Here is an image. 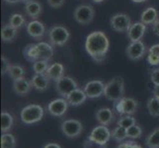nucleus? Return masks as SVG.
<instances>
[{
	"mask_svg": "<svg viewBox=\"0 0 159 148\" xmlns=\"http://www.w3.org/2000/svg\"><path fill=\"white\" fill-rule=\"evenodd\" d=\"M33 87L38 91H46L50 85V78L46 74H35L31 79Z\"/></svg>",
	"mask_w": 159,
	"mask_h": 148,
	"instance_id": "obj_19",
	"label": "nucleus"
},
{
	"mask_svg": "<svg viewBox=\"0 0 159 148\" xmlns=\"http://www.w3.org/2000/svg\"><path fill=\"white\" fill-rule=\"evenodd\" d=\"M48 66H50V65H48V60L39 59L34 62L33 70H34V72L36 74H46Z\"/></svg>",
	"mask_w": 159,
	"mask_h": 148,
	"instance_id": "obj_31",
	"label": "nucleus"
},
{
	"mask_svg": "<svg viewBox=\"0 0 159 148\" xmlns=\"http://www.w3.org/2000/svg\"><path fill=\"white\" fill-rule=\"evenodd\" d=\"M133 148H142L140 145H139V144H136L135 142H134V146H133Z\"/></svg>",
	"mask_w": 159,
	"mask_h": 148,
	"instance_id": "obj_49",
	"label": "nucleus"
},
{
	"mask_svg": "<svg viewBox=\"0 0 159 148\" xmlns=\"http://www.w3.org/2000/svg\"><path fill=\"white\" fill-rule=\"evenodd\" d=\"M150 80L154 85H159V68L152 70L150 74Z\"/></svg>",
	"mask_w": 159,
	"mask_h": 148,
	"instance_id": "obj_39",
	"label": "nucleus"
},
{
	"mask_svg": "<svg viewBox=\"0 0 159 148\" xmlns=\"http://www.w3.org/2000/svg\"><path fill=\"white\" fill-rule=\"evenodd\" d=\"M4 1L6 3H8V4H15L17 2H20L19 0H4Z\"/></svg>",
	"mask_w": 159,
	"mask_h": 148,
	"instance_id": "obj_46",
	"label": "nucleus"
},
{
	"mask_svg": "<svg viewBox=\"0 0 159 148\" xmlns=\"http://www.w3.org/2000/svg\"><path fill=\"white\" fill-rule=\"evenodd\" d=\"M95 10L92 5L82 4L75 8L73 12L74 20L80 25H88L94 19Z\"/></svg>",
	"mask_w": 159,
	"mask_h": 148,
	"instance_id": "obj_5",
	"label": "nucleus"
},
{
	"mask_svg": "<svg viewBox=\"0 0 159 148\" xmlns=\"http://www.w3.org/2000/svg\"><path fill=\"white\" fill-rule=\"evenodd\" d=\"M110 42L103 32H92L86 38L85 49L87 53L97 62H102L109 51Z\"/></svg>",
	"mask_w": 159,
	"mask_h": 148,
	"instance_id": "obj_1",
	"label": "nucleus"
},
{
	"mask_svg": "<svg viewBox=\"0 0 159 148\" xmlns=\"http://www.w3.org/2000/svg\"><path fill=\"white\" fill-rule=\"evenodd\" d=\"M25 12L33 20H37L43 12V6L37 0H30L25 4Z\"/></svg>",
	"mask_w": 159,
	"mask_h": 148,
	"instance_id": "obj_17",
	"label": "nucleus"
},
{
	"mask_svg": "<svg viewBox=\"0 0 159 148\" xmlns=\"http://www.w3.org/2000/svg\"><path fill=\"white\" fill-rule=\"evenodd\" d=\"M68 105L65 99H56L48 105V111L53 117H62L66 113Z\"/></svg>",
	"mask_w": 159,
	"mask_h": 148,
	"instance_id": "obj_13",
	"label": "nucleus"
},
{
	"mask_svg": "<svg viewBox=\"0 0 159 148\" xmlns=\"http://www.w3.org/2000/svg\"><path fill=\"white\" fill-rule=\"evenodd\" d=\"M96 119L100 124L109 125L114 119L113 111L110 108H101L96 113Z\"/></svg>",
	"mask_w": 159,
	"mask_h": 148,
	"instance_id": "obj_20",
	"label": "nucleus"
},
{
	"mask_svg": "<svg viewBox=\"0 0 159 148\" xmlns=\"http://www.w3.org/2000/svg\"><path fill=\"white\" fill-rule=\"evenodd\" d=\"M43 148H61V147H60L59 144H57V143H53V142H52V143H48V144H46L45 146H43Z\"/></svg>",
	"mask_w": 159,
	"mask_h": 148,
	"instance_id": "obj_43",
	"label": "nucleus"
},
{
	"mask_svg": "<svg viewBox=\"0 0 159 148\" xmlns=\"http://www.w3.org/2000/svg\"><path fill=\"white\" fill-rule=\"evenodd\" d=\"M1 62H2L1 73H2V74H6V73L8 72V71H9L10 67L12 66V65L10 64V61L8 60V58H7L6 56H2V57H1Z\"/></svg>",
	"mask_w": 159,
	"mask_h": 148,
	"instance_id": "obj_36",
	"label": "nucleus"
},
{
	"mask_svg": "<svg viewBox=\"0 0 159 148\" xmlns=\"http://www.w3.org/2000/svg\"><path fill=\"white\" fill-rule=\"evenodd\" d=\"M64 74V66L59 62H54L52 65H50L46 72V75L48 78L57 81L58 79H60Z\"/></svg>",
	"mask_w": 159,
	"mask_h": 148,
	"instance_id": "obj_21",
	"label": "nucleus"
},
{
	"mask_svg": "<svg viewBox=\"0 0 159 148\" xmlns=\"http://www.w3.org/2000/svg\"><path fill=\"white\" fill-rule=\"evenodd\" d=\"M158 20V11L154 7H147L140 16V22L145 25H153Z\"/></svg>",
	"mask_w": 159,
	"mask_h": 148,
	"instance_id": "obj_22",
	"label": "nucleus"
},
{
	"mask_svg": "<svg viewBox=\"0 0 159 148\" xmlns=\"http://www.w3.org/2000/svg\"><path fill=\"white\" fill-rule=\"evenodd\" d=\"M17 29H15L10 24L4 25L1 30V39L4 43H12L17 38Z\"/></svg>",
	"mask_w": 159,
	"mask_h": 148,
	"instance_id": "obj_24",
	"label": "nucleus"
},
{
	"mask_svg": "<svg viewBox=\"0 0 159 148\" xmlns=\"http://www.w3.org/2000/svg\"><path fill=\"white\" fill-rule=\"evenodd\" d=\"M77 88V82L69 76H62L60 79L56 81V91L57 92V94L64 98H66L71 92Z\"/></svg>",
	"mask_w": 159,
	"mask_h": 148,
	"instance_id": "obj_6",
	"label": "nucleus"
},
{
	"mask_svg": "<svg viewBox=\"0 0 159 148\" xmlns=\"http://www.w3.org/2000/svg\"><path fill=\"white\" fill-rule=\"evenodd\" d=\"M8 74L11 77V79H13V80L20 79L22 77H24L25 69L23 68V66H21V65H12L8 71Z\"/></svg>",
	"mask_w": 159,
	"mask_h": 148,
	"instance_id": "obj_33",
	"label": "nucleus"
},
{
	"mask_svg": "<svg viewBox=\"0 0 159 148\" xmlns=\"http://www.w3.org/2000/svg\"><path fill=\"white\" fill-rule=\"evenodd\" d=\"M37 45H38V48H39V59L48 60L50 61L53 56L52 46L45 42L38 43Z\"/></svg>",
	"mask_w": 159,
	"mask_h": 148,
	"instance_id": "obj_23",
	"label": "nucleus"
},
{
	"mask_svg": "<svg viewBox=\"0 0 159 148\" xmlns=\"http://www.w3.org/2000/svg\"><path fill=\"white\" fill-rule=\"evenodd\" d=\"M111 136H112V138L115 139L116 141L122 142L128 137L127 136V128L119 127L118 125V127H116L113 129V131H111Z\"/></svg>",
	"mask_w": 159,
	"mask_h": 148,
	"instance_id": "obj_30",
	"label": "nucleus"
},
{
	"mask_svg": "<svg viewBox=\"0 0 159 148\" xmlns=\"http://www.w3.org/2000/svg\"><path fill=\"white\" fill-rule=\"evenodd\" d=\"M32 82L26 79L25 77H22L20 79L13 80V90L17 95L24 96L31 91L32 89Z\"/></svg>",
	"mask_w": 159,
	"mask_h": 148,
	"instance_id": "obj_16",
	"label": "nucleus"
},
{
	"mask_svg": "<svg viewBox=\"0 0 159 148\" xmlns=\"http://www.w3.org/2000/svg\"><path fill=\"white\" fill-rule=\"evenodd\" d=\"M145 144L148 148H159V128H156L148 134L145 138Z\"/></svg>",
	"mask_w": 159,
	"mask_h": 148,
	"instance_id": "obj_27",
	"label": "nucleus"
},
{
	"mask_svg": "<svg viewBox=\"0 0 159 148\" xmlns=\"http://www.w3.org/2000/svg\"><path fill=\"white\" fill-rule=\"evenodd\" d=\"M16 139L13 134L4 132L1 136V148H15Z\"/></svg>",
	"mask_w": 159,
	"mask_h": 148,
	"instance_id": "obj_32",
	"label": "nucleus"
},
{
	"mask_svg": "<svg viewBox=\"0 0 159 148\" xmlns=\"http://www.w3.org/2000/svg\"><path fill=\"white\" fill-rule=\"evenodd\" d=\"M70 38L69 31L63 26H53L48 31V40L52 46L62 47Z\"/></svg>",
	"mask_w": 159,
	"mask_h": 148,
	"instance_id": "obj_4",
	"label": "nucleus"
},
{
	"mask_svg": "<svg viewBox=\"0 0 159 148\" xmlns=\"http://www.w3.org/2000/svg\"><path fill=\"white\" fill-rule=\"evenodd\" d=\"M146 32V25L141 22H135L131 24L130 28L128 31V38L130 42L141 41Z\"/></svg>",
	"mask_w": 159,
	"mask_h": 148,
	"instance_id": "obj_14",
	"label": "nucleus"
},
{
	"mask_svg": "<svg viewBox=\"0 0 159 148\" xmlns=\"http://www.w3.org/2000/svg\"><path fill=\"white\" fill-rule=\"evenodd\" d=\"M92 1L95 3H102L103 1H105V0H92Z\"/></svg>",
	"mask_w": 159,
	"mask_h": 148,
	"instance_id": "obj_48",
	"label": "nucleus"
},
{
	"mask_svg": "<svg viewBox=\"0 0 159 148\" xmlns=\"http://www.w3.org/2000/svg\"><path fill=\"white\" fill-rule=\"evenodd\" d=\"M111 28L119 33L128 32L131 26V20L127 14L125 13H117L113 15L110 19Z\"/></svg>",
	"mask_w": 159,
	"mask_h": 148,
	"instance_id": "obj_7",
	"label": "nucleus"
},
{
	"mask_svg": "<svg viewBox=\"0 0 159 148\" xmlns=\"http://www.w3.org/2000/svg\"><path fill=\"white\" fill-rule=\"evenodd\" d=\"M62 133L68 138H75L82 132V123L77 119H66L60 125Z\"/></svg>",
	"mask_w": 159,
	"mask_h": 148,
	"instance_id": "obj_8",
	"label": "nucleus"
},
{
	"mask_svg": "<svg viewBox=\"0 0 159 148\" xmlns=\"http://www.w3.org/2000/svg\"><path fill=\"white\" fill-rule=\"evenodd\" d=\"M24 57L29 61L35 62L39 60V48L37 43H30L23 49Z\"/></svg>",
	"mask_w": 159,
	"mask_h": 148,
	"instance_id": "obj_25",
	"label": "nucleus"
},
{
	"mask_svg": "<svg viewBox=\"0 0 159 148\" xmlns=\"http://www.w3.org/2000/svg\"><path fill=\"white\" fill-rule=\"evenodd\" d=\"M153 95H154V97L159 99V85L154 86V88H153Z\"/></svg>",
	"mask_w": 159,
	"mask_h": 148,
	"instance_id": "obj_44",
	"label": "nucleus"
},
{
	"mask_svg": "<svg viewBox=\"0 0 159 148\" xmlns=\"http://www.w3.org/2000/svg\"><path fill=\"white\" fill-rule=\"evenodd\" d=\"M43 117V109L42 106L37 104L28 105L22 109L20 113L21 120L26 124H32L39 123Z\"/></svg>",
	"mask_w": 159,
	"mask_h": 148,
	"instance_id": "obj_3",
	"label": "nucleus"
},
{
	"mask_svg": "<svg viewBox=\"0 0 159 148\" xmlns=\"http://www.w3.org/2000/svg\"><path fill=\"white\" fill-rule=\"evenodd\" d=\"M26 23V19L24 18V16L19 13H14L10 16L9 19V24L14 27L15 29H21Z\"/></svg>",
	"mask_w": 159,
	"mask_h": 148,
	"instance_id": "obj_29",
	"label": "nucleus"
},
{
	"mask_svg": "<svg viewBox=\"0 0 159 148\" xmlns=\"http://www.w3.org/2000/svg\"><path fill=\"white\" fill-rule=\"evenodd\" d=\"M147 61L150 65H158L159 64V58L157 56H155L154 54L152 53H148L147 56Z\"/></svg>",
	"mask_w": 159,
	"mask_h": 148,
	"instance_id": "obj_40",
	"label": "nucleus"
},
{
	"mask_svg": "<svg viewBox=\"0 0 159 148\" xmlns=\"http://www.w3.org/2000/svg\"><path fill=\"white\" fill-rule=\"evenodd\" d=\"M136 124V119L131 114H125L118 120V125L125 128H129L133 125Z\"/></svg>",
	"mask_w": 159,
	"mask_h": 148,
	"instance_id": "obj_34",
	"label": "nucleus"
},
{
	"mask_svg": "<svg viewBox=\"0 0 159 148\" xmlns=\"http://www.w3.org/2000/svg\"><path fill=\"white\" fill-rule=\"evenodd\" d=\"M152 31H153V33H154L156 36L159 37V19L155 22L154 24L152 25Z\"/></svg>",
	"mask_w": 159,
	"mask_h": 148,
	"instance_id": "obj_42",
	"label": "nucleus"
},
{
	"mask_svg": "<svg viewBox=\"0 0 159 148\" xmlns=\"http://www.w3.org/2000/svg\"><path fill=\"white\" fill-rule=\"evenodd\" d=\"M88 98L87 95L85 94L84 90H81L79 88L75 89L74 91H72L70 94L66 97V100L68 102V104L70 106H73V107H77L82 105L85 101L86 99Z\"/></svg>",
	"mask_w": 159,
	"mask_h": 148,
	"instance_id": "obj_18",
	"label": "nucleus"
},
{
	"mask_svg": "<svg viewBox=\"0 0 159 148\" xmlns=\"http://www.w3.org/2000/svg\"><path fill=\"white\" fill-rule=\"evenodd\" d=\"M83 148H106V144H99L97 142H94L90 139L87 138V140L84 142V145Z\"/></svg>",
	"mask_w": 159,
	"mask_h": 148,
	"instance_id": "obj_37",
	"label": "nucleus"
},
{
	"mask_svg": "<svg viewBox=\"0 0 159 148\" xmlns=\"http://www.w3.org/2000/svg\"><path fill=\"white\" fill-rule=\"evenodd\" d=\"M138 101L134 98L124 97L118 101L116 105V110L120 114H134L138 111Z\"/></svg>",
	"mask_w": 159,
	"mask_h": 148,
	"instance_id": "obj_10",
	"label": "nucleus"
},
{
	"mask_svg": "<svg viewBox=\"0 0 159 148\" xmlns=\"http://www.w3.org/2000/svg\"><path fill=\"white\" fill-rule=\"evenodd\" d=\"M13 125V117L7 112L1 113V130L2 132H7Z\"/></svg>",
	"mask_w": 159,
	"mask_h": 148,
	"instance_id": "obj_28",
	"label": "nucleus"
},
{
	"mask_svg": "<svg viewBox=\"0 0 159 148\" xmlns=\"http://www.w3.org/2000/svg\"><path fill=\"white\" fill-rule=\"evenodd\" d=\"M111 138H112L111 131L109 130V128L106 125H102V124L93 128L90 135L88 136V139L104 145L107 144V142Z\"/></svg>",
	"mask_w": 159,
	"mask_h": 148,
	"instance_id": "obj_9",
	"label": "nucleus"
},
{
	"mask_svg": "<svg viewBox=\"0 0 159 148\" xmlns=\"http://www.w3.org/2000/svg\"><path fill=\"white\" fill-rule=\"evenodd\" d=\"M20 2H25V3H27V2H29L30 0H19Z\"/></svg>",
	"mask_w": 159,
	"mask_h": 148,
	"instance_id": "obj_50",
	"label": "nucleus"
},
{
	"mask_svg": "<svg viewBox=\"0 0 159 148\" xmlns=\"http://www.w3.org/2000/svg\"><path fill=\"white\" fill-rule=\"evenodd\" d=\"M129 141L123 142V143H120V145H118L117 148H128V146H129Z\"/></svg>",
	"mask_w": 159,
	"mask_h": 148,
	"instance_id": "obj_45",
	"label": "nucleus"
},
{
	"mask_svg": "<svg viewBox=\"0 0 159 148\" xmlns=\"http://www.w3.org/2000/svg\"><path fill=\"white\" fill-rule=\"evenodd\" d=\"M145 52H146V47L141 41L130 42L129 47H127V51H125L128 57L130 60H134V61L139 60L140 58L143 57Z\"/></svg>",
	"mask_w": 159,
	"mask_h": 148,
	"instance_id": "obj_12",
	"label": "nucleus"
},
{
	"mask_svg": "<svg viewBox=\"0 0 159 148\" xmlns=\"http://www.w3.org/2000/svg\"><path fill=\"white\" fill-rule=\"evenodd\" d=\"M141 134H142V129L140 127H139V125H136V124L127 128V136L129 138H133V139L139 138L141 137Z\"/></svg>",
	"mask_w": 159,
	"mask_h": 148,
	"instance_id": "obj_35",
	"label": "nucleus"
},
{
	"mask_svg": "<svg viewBox=\"0 0 159 148\" xmlns=\"http://www.w3.org/2000/svg\"><path fill=\"white\" fill-rule=\"evenodd\" d=\"M146 107L150 116L154 118L159 117V99L158 98L154 96L149 98L148 101L146 103Z\"/></svg>",
	"mask_w": 159,
	"mask_h": 148,
	"instance_id": "obj_26",
	"label": "nucleus"
},
{
	"mask_svg": "<svg viewBox=\"0 0 159 148\" xmlns=\"http://www.w3.org/2000/svg\"><path fill=\"white\" fill-rule=\"evenodd\" d=\"M105 86L106 84L101 80H91L85 84L83 90L88 98L95 99L104 95Z\"/></svg>",
	"mask_w": 159,
	"mask_h": 148,
	"instance_id": "obj_11",
	"label": "nucleus"
},
{
	"mask_svg": "<svg viewBox=\"0 0 159 148\" xmlns=\"http://www.w3.org/2000/svg\"><path fill=\"white\" fill-rule=\"evenodd\" d=\"M131 1L134 3H143V2L147 1V0H131Z\"/></svg>",
	"mask_w": 159,
	"mask_h": 148,
	"instance_id": "obj_47",
	"label": "nucleus"
},
{
	"mask_svg": "<svg viewBox=\"0 0 159 148\" xmlns=\"http://www.w3.org/2000/svg\"><path fill=\"white\" fill-rule=\"evenodd\" d=\"M125 82L122 77H115L110 80L105 86L104 96L111 102H118L124 98Z\"/></svg>",
	"mask_w": 159,
	"mask_h": 148,
	"instance_id": "obj_2",
	"label": "nucleus"
},
{
	"mask_svg": "<svg viewBox=\"0 0 159 148\" xmlns=\"http://www.w3.org/2000/svg\"><path fill=\"white\" fill-rule=\"evenodd\" d=\"M148 53H152L154 54L155 56H157L159 58V43H156V45H153L148 51Z\"/></svg>",
	"mask_w": 159,
	"mask_h": 148,
	"instance_id": "obj_41",
	"label": "nucleus"
},
{
	"mask_svg": "<svg viewBox=\"0 0 159 148\" xmlns=\"http://www.w3.org/2000/svg\"><path fill=\"white\" fill-rule=\"evenodd\" d=\"M27 32H28L29 36H31L34 39H41V38L45 35L46 28L42 22L38 20H32L27 24Z\"/></svg>",
	"mask_w": 159,
	"mask_h": 148,
	"instance_id": "obj_15",
	"label": "nucleus"
},
{
	"mask_svg": "<svg viewBox=\"0 0 159 148\" xmlns=\"http://www.w3.org/2000/svg\"><path fill=\"white\" fill-rule=\"evenodd\" d=\"M47 1H48V4L50 5L52 8H54V9L62 7L65 3V0H47Z\"/></svg>",
	"mask_w": 159,
	"mask_h": 148,
	"instance_id": "obj_38",
	"label": "nucleus"
}]
</instances>
